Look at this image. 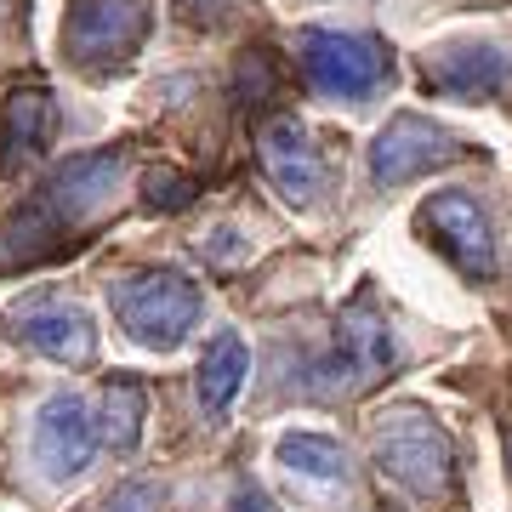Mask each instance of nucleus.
<instances>
[{"label": "nucleus", "instance_id": "20e7f679", "mask_svg": "<svg viewBox=\"0 0 512 512\" xmlns=\"http://www.w3.org/2000/svg\"><path fill=\"white\" fill-rule=\"evenodd\" d=\"M296 57H302V74H308L313 92L342 97V103H365L387 86V46L370 35H342V29H302L296 40Z\"/></svg>", "mask_w": 512, "mask_h": 512}, {"label": "nucleus", "instance_id": "f257e3e1", "mask_svg": "<svg viewBox=\"0 0 512 512\" xmlns=\"http://www.w3.org/2000/svg\"><path fill=\"white\" fill-rule=\"evenodd\" d=\"M370 461L416 501H444L456 484V444L421 410H387L370 433Z\"/></svg>", "mask_w": 512, "mask_h": 512}, {"label": "nucleus", "instance_id": "4468645a", "mask_svg": "<svg viewBox=\"0 0 512 512\" xmlns=\"http://www.w3.org/2000/svg\"><path fill=\"white\" fill-rule=\"evenodd\" d=\"M63 239H69V228L46 205H23L12 222H0V268H35L63 251Z\"/></svg>", "mask_w": 512, "mask_h": 512}, {"label": "nucleus", "instance_id": "412c9836", "mask_svg": "<svg viewBox=\"0 0 512 512\" xmlns=\"http://www.w3.org/2000/svg\"><path fill=\"white\" fill-rule=\"evenodd\" d=\"M177 6H183L194 23H217V18H228V6H234V0H177Z\"/></svg>", "mask_w": 512, "mask_h": 512}, {"label": "nucleus", "instance_id": "423d86ee", "mask_svg": "<svg viewBox=\"0 0 512 512\" xmlns=\"http://www.w3.org/2000/svg\"><path fill=\"white\" fill-rule=\"evenodd\" d=\"M467 154L456 131H444L439 120H421V114H393L376 143H370V183L376 188H404L439 171V165H456Z\"/></svg>", "mask_w": 512, "mask_h": 512}, {"label": "nucleus", "instance_id": "f03ea898", "mask_svg": "<svg viewBox=\"0 0 512 512\" xmlns=\"http://www.w3.org/2000/svg\"><path fill=\"white\" fill-rule=\"evenodd\" d=\"M399 365V342H393V325H387L376 302L359 296L336 313V330H330V353L313 365V393L319 399H353Z\"/></svg>", "mask_w": 512, "mask_h": 512}, {"label": "nucleus", "instance_id": "9d476101", "mask_svg": "<svg viewBox=\"0 0 512 512\" xmlns=\"http://www.w3.org/2000/svg\"><path fill=\"white\" fill-rule=\"evenodd\" d=\"M256 165L291 205H313L325 194V160L296 114H268L256 126Z\"/></svg>", "mask_w": 512, "mask_h": 512}, {"label": "nucleus", "instance_id": "aec40b11", "mask_svg": "<svg viewBox=\"0 0 512 512\" xmlns=\"http://www.w3.org/2000/svg\"><path fill=\"white\" fill-rule=\"evenodd\" d=\"M228 512H279L274 495L262 490V484H239L234 495H228Z\"/></svg>", "mask_w": 512, "mask_h": 512}, {"label": "nucleus", "instance_id": "dca6fc26", "mask_svg": "<svg viewBox=\"0 0 512 512\" xmlns=\"http://www.w3.org/2000/svg\"><path fill=\"white\" fill-rule=\"evenodd\" d=\"M245 376H251V353H245V342H239V336H217V342L205 348V359H200V376H194L200 404L211 410V416L228 410L234 393L245 387Z\"/></svg>", "mask_w": 512, "mask_h": 512}, {"label": "nucleus", "instance_id": "4be33fe9", "mask_svg": "<svg viewBox=\"0 0 512 512\" xmlns=\"http://www.w3.org/2000/svg\"><path fill=\"white\" fill-rule=\"evenodd\" d=\"M507 467H512V427H507Z\"/></svg>", "mask_w": 512, "mask_h": 512}, {"label": "nucleus", "instance_id": "f8f14e48", "mask_svg": "<svg viewBox=\"0 0 512 512\" xmlns=\"http://www.w3.org/2000/svg\"><path fill=\"white\" fill-rule=\"evenodd\" d=\"M512 80V57L490 40H461V46H444L421 63V86L439 97H461V103H484V97L507 92Z\"/></svg>", "mask_w": 512, "mask_h": 512}, {"label": "nucleus", "instance_id": "f3484780", "mask_svg": "<svg viewBox=\"0 0 512 512\" xmlns=\"http://www.w3.org/2000/svg\"><path fill=\"white\" fill-rule=\"evenodd\" d=\"M279 461H285L296 478H313V484H336V478H348L342 444L325 439V433H285V439H279Z\"/></svg>", "mask_w": 512, "mask_h": 512}, {"label": "nucleus", "instance_id": "6ab92c4d", "mask_svg": "<svg viewBox=\"0 0 512 512\" xmlns=\"http://www.w3.org/2000/svg\"><path fill=\"white\" fill-rule=\"evenodd\" d=\"M109 512H160V490H154V484H126V490L109 501Z\"/></svg>", "mask_w": 512, "mask_h": 512}, {"label": "nucleus", "instance_id": "9b49d317", "mask_svg": "<svg viewBox=\"0 0 512 512\" xmlns=\"http://www.w3.org/2000/svg\"><path fill=\"white\" fill-rule=\"evenodd\" d=\"M120 177H126V160H120V154H74L69 165H57L52 171V183H46L40 205H46L69 234H80L86 222L103 217V211L114 205Z\"/></svg>", "mask_w": 512, "mask_h": 512}, {"label": "nucleus", "instance_id": "ddd939ff", "mask_svg": "<svg viewBox=\"0 0 512 512\" xmlns=\"http://www.w3.org/2000/svg\"><path fill=\"white\" fill-rule=\"evenodd\" d=\"M57 137V97L46 86H18L0 103V177H18Z\"/></svg>", "mask_w": 512, "mask_h": 512}, {"label": "nucleus", "instance_id": "39448f33", "mask_svg": "<svg viewBox=\"0 0 512 512\" xmlns=\"http://www.w3.org/2000/svg\"><path fill=\"white\" fill-rule=\"evenodd\" d=\"M143 40H148L143 0H74L69 23H63V52L80 74L126 69Z\"/></svg>", "mask_w": 512, "mask_h": 512}, {"label": "nucleus", "instance_id": "1a4fd4ad", "mask_svg": "<svg viewBox=\"0 0 512 512\" xmlns=\"http://www.w3.org/2000/svg\"><path fill=\"white\" fill-rule=\"evenodd\" d=\"M6 325L23 348L46 353L57 365H92L97 359V325L80 302H63V296H29L6 313Z\"/></svg>", "mask_w": 512, "mask_h": 512}, {"label": "nucleus", "instance_id": "6e6552de", "mask_svg": "<svg viewBox=\"0 0 512 512\" xmlns=\"http://www.w3.org/2000/svg\"><path fill=\"white\" fill-rule=\"evenodd\" d=\"M97 444H103V433H97V416L86 399H74V393H52V399L40 404L35 416V433H29V450H35V467L46 478H80L86 467H92Z\"/></svg>", "mask_w": 512, "mask_h": 512}, {"label": "nucleus", "instance_id": "a211bd4d", "mask_svg": "<svg viewBox=\"0 0 512 512\" xmlns=\"http://www.w3.org/2000/svg\"><path fill=\"white\" fill-rule=\"evenodd\" d=\"M194 194H200V183L188 177V171H177V165H154V171H143V205L148 211H188L194 205Z\"/></svg>", "mask_w": 512, "mask_h": 512}, {"label": "nucleus", "instance_id": "0eeeda50", "mask_svg": "<svg viewBox=\"0 0 512 512\" xmlns=\"http://www.w3.org/2000/svg\"><path fill=\"white\" fill-rule=\"evenodd\" d=\"M421 234H433V245L473 285L478 279H495V228L467 188H444V194H433V200L421 205Z\"/></svg>", "mask_w": 512, "mask_h": 512}, {"label": "nucleus", "instance_id": "7ed1b4c3", "mask_svg": "<svg viewBox=\"0 0 512 512\" xmlns=\"http://www.w3.org/2000/svg\"><path fill=\"white\" fill-rule=\"evenodd\" d=\"M200 285L177 268H148L114 285V319L131 342H143L154 353H171L188 342V330L200 325Z\"/></svg>", "mask_w": 512, "mask_h": 512}, {"label": "nucleus", "instance_id": "2eb2a0df", "mask_svg": "<svg viewBox=\"0 0 512 512\" xmlns=\"http://www.w3.org/2000/svg\"><path fill=\"white\" fill-rule=\"evenodd\" d=\"M143 421H148V393L137 376H114L103 387V410H97V433L114 456H131L143 444Z\"/></svg>", "mask_w": 512, "mask_h": 512}]
</instances>
